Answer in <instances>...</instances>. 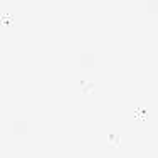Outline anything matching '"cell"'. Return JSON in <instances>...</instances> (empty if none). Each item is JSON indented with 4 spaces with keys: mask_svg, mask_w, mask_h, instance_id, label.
Wrapping results in <instances>:
<instances>
[]
</instances>
